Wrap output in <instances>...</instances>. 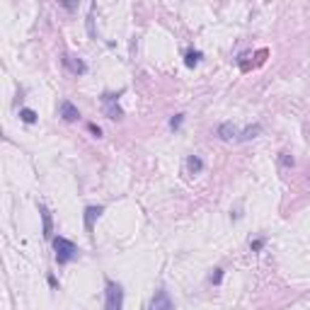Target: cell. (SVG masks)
I'll use <instances>...</instances> for the list:
<instances>
[{"instance_id":"6da1fadb","label":"cell","mask_w":310,"mask_h":310,"mask_svg":"<svg viewBox=\"0 0 310 310\" xmlns=\"http://www.w3.org/2000/svg\"><path fill=\"white\" fill-rule=\"evenodd\" d=\"M51 242H53V252H56V255H53V260H56V264H58V267H63V264H71V262L78 260L80 250H78V245H75L73 240L58 235V237H53Z\"/></svg>"},{"instance_id":"7a4b0ae2","label":"cell","mask_w":310,"mask_h":310,"mask_svg":"<svg viewBox=\"0 0 310 310\" xmlns=\"http://www.w3.org/2000/svg\"><path fill=\"white\" fill-rule=\"evenodd\" d=\"M104 310H124V286L112 279L104 284Z\"/></svg>"},{"instance_id":"3957f363","label":"cell","mask_w":310,"mask_h":310,"mask_svg":"<svg viewBox=\"0 0 310 310\" xmlns=\"http://www.w3.org/2000/svg\"><path fill=\"white\" fill-rule=\"evenodd\" d=\"M124 90H119L116 95L114 92H104L102 95V102H104V114H107V119H112V121H121L124 119V112H121V107L116 104V99L121 95Z\"/></svg>"},{"instance_id":"277c9868","label":"cell","mask_w":310,"mask_h":310,"mask_svg":"<svg viewBox=\"0 0 310 310\" xmlns=\"http://www.w3.org/2000/svg\"><path fill=\"white\" fill-rule=\"evenodd\" d=\"M104 213V206L102 204H90L85 206V211H83V221H85V233L90 237L95 235V223L99 221V216Z\"/></svg>"},{"instance_id":"5b68a950","label":"cell","mask_w":310,"mask_h":310,"mask_svg":"<svg viewBox=\"0 0 310 310\" xmlns=\"http://www.w3.org/2000/svg\"><path fill=\"white\" fill-rule=\"evenodd\" d=\"M148 310H174V303H172V298H170V293L165 288H158L153 293V298H150Z\"/></svg>"},{"instance_id":"8992f818","label":"cell","mask_w":310,"mask_h":310,"mask_svg":"<svg viewBox=\"0 0 310 310\" xmlns=\"http://www.w3.org/2000/svg\"><path fill=\"white\" fill-rule=\"evenodd\" d=\"M63 66H66L73 75H85L87 73V63L83 61L80 56H73V53H63Z\"/></svg>"},{"instance_id":"52a82bcc","label":"cell","mask_w":310,"mask_h":310,"mask_svg":"<svg viewBox=\"0 0 310 310\" xmlns=\"http://www.w3.org/2000/svg\"><path fill=\"white\" fill-rule=\"evenodd\" d=\"M39 216H41V235L46 240H53V218H51V211L44 204H39Z\"/></svg>"},{"instance_id":"ba28073f","label":"cell","mask_w":310,"mask_h":310,"mask_svg":"<svg viewBox=\"0 0 310 310\" xmlns=\"http://www.w3.org/2000/svg\"><path fill=\"white\" fill-rule=\"evenodd\" d=\"M58 116H61L63 121H68V124H71V121H78V119H80V109L75 107L71 99H63L61 107H58Z\"/></svg>"},{"instance_id":"9c48e42d","label":"cell","mask_w":310,"mask_h":310,"mask_svg":"<svg viewBox=\"0 0 310 310\" xmlns=\"http://www.w3.org/2000/svg\"><path fill=\"white\" fill-rule=\"evenodd\" d=\"M216 136L221 138V141H235L240 136V131H237V126L233 121H223V124H218V129H216Z\"/></svg>"},{"instance_id":"30bf717a","label":"cell","mask_w":310,"mask_h":310,"mask_svg":"<svg viewBox=\"0 0 310 310\" xmlns=\"http://www.w3.org/2000/svg\"><path fill=\"white\" fill-rule=\"evenodd\" d=\"M206 170V162L201 160L199 155H187V172L189 174H201Z\"/></svg>"},{"instance_id":"8fae6325","label":"cell","mask_w":310,"mask_h":310,"mask_svg":"<svg viewBox=\"0 0 310 310\" xmlns=\"http://www.w3.org/2000/svg\"><path fill=\"white\" fill-rule=\"evenodd\" d=\"M260 134H262V124H250V126H245V129L240 131L237 141H240V143H247V141H252V138H257Z\"/></svg>"},{"instance_id":"7c38bea8","label":"cell","mask_w":310,"mask_h":310,"mask_svg":"<svg viewBox=\"0 0 310 310\" xmlns=\"http://www.w3.org/2000/svg\"><path fill=\"white\" fill-rule=\"evenodd\" d=\"M201 58H204V53H201L199 49H189L184 53V66L187 68H197L199 63H201Z\"/></svg>"},{"instance_id":"4fadbf2b","label":"cell","mask_w":310,"mask_h":310,"mask_svg":"<svg viewBox=\"0 0 310 310\" xmlns=\"http://www.w3.org/2000/svg\"><path fill=\"white\" fill-rule=\"evenodd\" d=\"M293 165H296V160H293L291 153H279V167L281 170H291Z\"/></svg>"},{"instance_id":"5bb4252c","label":"cell","mask_w":310,"mask_h":310,"mask_svg":"<svg viewBox=\"0 0 310 310\" xmlns=\"http://www.w3.org/2000/svg\"><path fill=\"white\" fill-rule=\"evenodd\" d=\"M20 119H22L25 124H34V121H37V112L29 109V107H22V109H20Z\"/></svg>"},{"instance_id":"9a60e30c","label":"cell","mask_w":310,"mask_h":310,"mask_svg":"<svg viewBox=\"0 0 310 310\" xmlns=\"http://www.w3.org/2000/svg\"><path fill=\"white\" fill-rule=\"evenodd\" d=\"M182 124H184V114H174V116H170V129H172V131H179Z\"/></svg>"},{"instance_id":"2e32d148","label":"cell","mask_w":310,"mask_h":310,"mask_svg":"<svg viewBox=\"0 0 310 310\" xmlns=\"http://www.w3.org/2000/svg\"><path fill=\"white\" fill-rule=\"evenodd\" d=\"M221 281H223V269H221V267H216V269L211 272V276H209V284L218 286Z\"/></svg>"},{"instance_id":"e0dca14e","label":"cell","mask_w":310,"mask_h":310,"mask_svg":"<svg viewBox=\"0 0 310 310\" xmlns=\"http://www.w3.org/2000/svg\"><path fill=\"white\" fill-rule=\"evenodd\" d=\"M264 245H267V240H264V237H255V240H250V250H252V252H262Z\"/></svg>"},{"instance_id":"ac0fdd59","label":"cell","mask_w":310,"mask_h":310,"mask_svg":"<svg viewBox=\"0 0 310 310\" xmlns=\"http://www.w3.org/2000/svg\"><path fill=\"white\" fill-rule=\"evenodd\" d=\"M87 131H90V134H92L95 138H102V129H99L97 124H92V121L87 124Z\"/></svg>"},{"instance_id":"d6986e66","label":"cell","mask_w":310,"mask_h":310,"mask_svg":"<svg viewBox=\"0 0 310 310\" xmlns=\"http://www.w3.org/2000/svg\"><path fill=\"white\" fill-rule=\"evenodd\" d=\"M49 286L51 288H58V281H56V276H53V274L49 276Z\"/></svg>"}]
</instances>
